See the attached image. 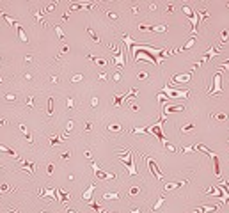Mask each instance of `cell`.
Returning <instances> with one entry per match:
<instances>
[{
  "instance_id": "1",
  "label": "cell",
  "mask_w": 229,
  "mask_h": 213,
  "mask_svg": "<svg viewBox=\"0 0 229 213\" xmlns=\"http://www.w3.org/2000/svg\"><path fill=\"white\" fill-rule=\"evenodd\" d=\"M123 162H126V172H128V176H135L137 174V167L135 163H133V156H131V151H126L124 155H119Z\"/></svg>"
},
{
  "instance_id": "2",
  "label": "cell",
  "mask_w": 229,
  "mask_h": 213,
  "mask_svg": "<svg viewBox=\"0 0 229 213\" xmlns=\"http://www.w3.org/2000/svg\"><path fill=\"white\" fill-rule=\"evenodd\" d=\"M183 13H185V16L188 20L192 21V30H194V34H195L197 32V25H199V13H194L188 6H183Z\"/></svg>"
},
{
  "instance_id": "3",
  "label": "cell",
  "mask_w": 229,
  "mask_h": 213,
  "mask_svg": "<svg viewBox=\"0 0 229 213\" xmlns=\"http://www.w3.org/2000/svg\"><path fill=\"white\" fill-rule=\"evenodd\" d=\"M164 94H167V98L171 99H181V98H186V91H179V89H172V87H164Z\"/></svg>"
},
{
  "instance_id": "4",
  "label": "cell",
  "mask_w": 229,
  "mask_h": 213,
  "mask_svg": "<svg viewBox=\"0 0 229 213\" xmlns=\"http://www.w3.org/2000/svg\"><path fill=\"white\" fill-rule=\"evenodd\" d=\"M93 169H94V174L100 178V179H115V174H110V172H105L103 169H100V165L96 162H93Z\"/></svg>"
},
{
  "instance_id": "5",
  "label": "cell",
  "mask_w": 229,
  "mask_h": 213,
  "mask_svg": "<svg viewBox=\"0 0 229 213\" xmlns=\"http://www.w3.org/2000/svg\"><path fill=\"white\" fill-rule=\"evenodd\" d=\"M220 80H222V71H217V73L213 75V89H211L210 94H220V92H222Z\"/></svg>"
},
{
  "instance_id": "6",
  "label": "cell",
  "mask_w": 229,
  "mask_h": 213,
  "mask_svg": "<svg viewBox=\"0 0 229 213\" xmlns=\"http://www.w3.org/2000/svg\"><path fill=\"white\" fill-rule=\"evenodd\" d=\"M146 162H148V167H149V170H151V174L156 178V179H162L164 178V174L160 172V169H158V165H156V162L153 160V158H146Z\"/></svg>"
},
{
  "instance_id": "7",
  "label": "cell",
  "mask_w": 229,
  "mask_h": 213,
  "mask_svg": "<svg viewBox=\"0 0 229 213\" xmlns=\"http://www.w3.org/2000/svg\"><path fill=\"white\" fill-rule=\"evenodd\" d=\"M190 78H192V73L176 75V77H172V84H186V82H190Z\"/></svg>"
},
{
  "instance_id": "8",
  "label": "cell",
  "mask_w": 229,
  "mask_h": 213,
  "mask_svg": "<svg viewBox=\"0 0 229 213\" xmlns=\"http://www.w3.org/2000/svg\"><path fill=\"white\" fill-rule=\"evenodd\" d=\"M94 190H96V185H89V186H87V190L84 192V195H82V197H84V203L89 204V203L93 201V192Z\"/></svg>"
},
{
  "instance_id": "9",
  "label": "cell",
  "mask_w": 229,
  "mask_h": 213,
  "mask_svg": "<svg viewBox=\"0 0 229 213\" xmlns=\"http://www.w3.org/2000/svg\"><path fill=\"white\" fill-rule=\"evenodd\" d=\"M140 59H144V61H148V62H151V64H160L155 57L149 55V53H146V52H142V53H137V55H135V61H140Z\"/></svg>"
},
{
  "instance_id": "10",
  "label": "cell",
  "mask_w": 229,
  "mask_h": 213,
  "mask_svg": "<svg viewBox=\"0 0 229 213\" xmlns=\"http://www.w3.org/2000/svg\"><path fill=\"white\" fill-rule=\"evenodd\" d=\"M41 197H52V199H57V188H43L39 192Z\"/></svg>"
},
{
  "instance_id": "11",
  "label": "cell",
  "mask_w": 229,
  "mask_h": 213,
  "mask_svg": "<svg viewBox=\"0 0 229 213\" xmlns=\"http://www.w3.org/2000/svg\"><path fill=\"white\" fill-rule=\"evenodd\" d=\"M183 110H185V105H167L164 114L167 115V114H171V112H183Z\"/></svg>"
},
{
  "instance_id": "12",
  "label": "cell",
  "mask_w": 229,
  "mask_h": 213,
  "mask_svg": "<svg viewBox=\"0 0 229 213\" xmlns=\"http://www.w3.org/2000/svg\"><path fill=\"white\" fill-rule=\"evenodd\" d=\"M16 30H18V37H20V41H22V43H29V36H27V32H25V28H23L22 25H18Z\"/></svg>"
},
{
  "instance_id": "13",
  "label": "cell",
  "mask_w": 229,
  "mask_h": 213,
  "mask_svg": "<svg viewBox=\"0 0 229 213\" xmlns=\"http://www.w3.org/2000/svg\"><path fill=\"white\" fill-rule=\"evenodd\" d=\"M57 199L60 201V203H66V201H69V199H71V194H68V192L57 188Z\"/></svg>"
},
{
  "instance_id": "14",
  "label": "cell",
  "mask_w": 229,
  "mask_h": 213,
  "mask_svg": "<svg viewBox=\"0 0 229 213\" xmlns=\"http://www.w3.org/2000/svg\"><path fill=\"white\" fill-rule=\"evenodd\" d=\"M0 151L6 153V155H9V156H13V158H18V153H16L15 149L7 148V146H4V144H0Z\"/></svg>"
},
{
  "instance_id": "15",
  "label": "cell",
  "mask_w": 229,
  "mask_h": 213,
  "mask_svg": "<svg viewBox=\"0 0 229 213\" xmlns=\"http://www.w3.org/2000/svg\"><path fill=\"white\" fill-rule=\"evenodd\" d=\"M183 185H186V181H176V183H167V185H165V190H176V188L183 186Z\"/></svg>"
},
{
  "instance_id": "16",
  "label": "cell",
  "mask_w": 229,
  "mask_h": 213,
  "mask_svg": "<svg viewBox=\"0 0 229 213\" xmlns=\"http://www.w3.org/2000/svg\"><path fill=\"white\" fill-rule=\"evenodd\" d=\"M217 210V206L215 204H211V206H199L197 208V213H211V211H215Z\"/></svg>"
},
{
  "instance_id": "17",
  "label": "cell",
  "mask_w": 229,
  "mask_h": 213,
  "mask_svg": "<svg viewBox=\"0 0 229 213\" xmlns=\"http://www.w3.org/2000/svg\"><path fill=\"white\" fill-rule=\"evenodd\" d=\"M89 59H91L93 62H96L98 66H101V68H105V64H107V61H105V59H101V57H96V55H89Z\"/></svg>"
},
{
  "instance_id": "18",
  "label": "cell",
  "mask_w": 229,
  "mask_h": 213,
  "mask_svg": "<svg viewBox=\"0 0 229 213\" xmlns=\"http://www.w3.org/2000/svg\"><path fill=\"white\" fill-rule=\"evenodd\" d=\"M114 64H115V66H124V64H126L124 55H123V53H117V55L114 57Z\"/></svg>"
},
{
  "instance_id": "19",
  "label": "cell",
  "mask_w": 229,
  "mask_h": 213,
  "mask_svg": "<svg viewBox=\"0 0 229 213\" xmlns=\"http://www.w3.org/2000/svg\"><path fill=\"white\" fill-rule=\"evenodd\" d=\"M0 14H2V18H4V20H6V21H7V23H9V25H11V27H15V25H16V27H18V21H16V20H13V18H11L9 14H6V13H0Z\"/></svg>"
},
{
  "instance_id": "20",
  "label": "cell",
  "mask_w": 229,
  "mask_h": 213,
  "mask_svg": "<svg viewBox=\"0 0 229 213\" xmlns=\"http://www.w3.org/2000/svg\"><path fill=\"white\" fill-rule=\"evenodd\" d=\"M84 7H93V4H89V2H85V4H69V9H84Z\"/></svg>"
},
{
  "instance_id": "21",
  "label": "cell",
  "mask_w": 229,
  "mask_h": 213,
  "mask_svg": "<svg viewBox=\"0 0 229 213\" xmlns=\"http://www.w3.org/2000/svg\"><path fill=\"white\" fill-rule=\"evenodd\" d=\"M103 199H105V201H115V199H119V195H117V194H110V192H105V194H103Z\"/></svg>"
},
{
  "instance_id": "22",
  "label": "cell",
  "mask_w": 229,
  "mask_h": 213,
  "mask_svg": "<svg viewBox=\"0 0 229 213\" xmlns=\"http://www.w3.org/2000/svg\"><path fill=\"white\" fill-rule=\"evenodd\" d=\"M20 130H22V133L29 139V142H32V135H30V132L27 130V126H25V124H20Z\"/></svg>"
},
{
  "instance_id": "23",
  "label": "cell",
  "mask_w": 229,
  "mask_h": 213,
  "mask_svg": "<svg viewBox=\"0 0 229 213\" xmlns=\"http://www.w3.org/2000/svg\"><path fill=\"white\" fill-rule=\"evenodd\" d=\"M62 142V137H59V135H52L50 137V144L52 146H57V144H60Z\"/></svg>"
},
{
  "instance_id": "24",
  "label": "cell",
  "mask_w": 229,
  "mask_h": 213,
  "mask_svg": "<svg viewBox=\"0 0 229 213\" xmlns=\"http://www.w3.org/2000/svg\"><path fill=\"white\" fill-rule=\"evenodd\" d=\"M140 194V186H131L128 190V195H131V197H135V195H139Z\"/></svg>"
},
{
  "instance_id": "25",
  "label": "cell",
  "mask_w": 229,
  "mask_h": 213,
  "mask_svg": "<svg viewBox=\"0 0 229 213\" xmlns=\"http://www.w3.org/2000/svg\"><path fill=\"white\" fill-rule=\"evenodd\" d=\"M87 32H89V36H91V37L94 39V43H100V37L96 36V32H94L93 28H87Z\"/></svg>"
},
{
  "instance_id": "26",
  "label": "cell",
  "mask_w": 229,
  "mask_h": 213,
  "mask_svg": "<svg viewBox=\"0 0 229 213\" xmlns=\"http://www.w3.org/2000/svg\"><path fill=\"white\" fill-rule=\"evenodd\" d=\"M53 114V98H48V115Z\"/></svg>"
},
{
  "instance_id": "27",
  "label": "cell",
  "mask_w": 229,
  "mask_h": 213,
  "mask_svg": "<svg viewBox=\"0 0 229 213\" xmlns=\"http://www.w3.org/2000/svg\"><path fill=\"white\" fill-rule=\"evenodd\" d=\"M53 170H55V165H53V163H48V165H46V172H48V174H53Z\"/></svg>"
},
{
  "instance_id": "28",
  "label": "cell",
  "mask_w": 229,
  "mask_h": 213,
  "mask_svg": "<svg viewBox=\"0 0 229 213\" xmlns=\"http://www.w3.org/2000/svg\"><path fill=\"white\" fill-rule=\"evenodd\" d=\"M108 130H110V132H121V126H119V124H110Z\"/></svg>"
},
{
  "instance_id": "29",
  "label": "cell",
  "mask_w": 229,
  "mask_h": 213,
  "mask_svg": "<svg viewBox=\"0 0 229 213\" xmlns=\"http://www.w3.org/2000/svg\"><path fill=\"white\" fill-rule=\"evenodd\" d=\"M194 43H195V39H190V41L186 43V44H185V46H183L181 50H188V48H192V46H194Z\"/></svg>"
},
{
  "instance_id": "30",
  "label": "cell",
  "mask_w": 229,
  "mask_h": 213,
  "mask_svg": "<svg viewBox=\"0 0 229 213\" xmlns=\"http://www.w3.org/2000/svg\"><path fill=\"white\" fill-rule=\"evenodd\" d=\"M164 203H165V197H160V201H158L156 204H155V208H153V210H158V208H160V206L164 204Z\"/></svg>"
},
{
  "instance_id": "31",
  "label": "cell",
  "mask_w": 229,
  "mask_h": 213,
  "mask_svg": "<svg viewBox=\"0 0 229 213\" xmlns=\"http://www.w3.org/2000/svg\"><path fill=\"white\" fill-rule=\"evenodd\" d=\"M192 124H186V126H183V128H181V132H183V133H186V132H190V130H192Z\"/></svg>"
},
{
  "instance_id": "32",
  "label": "cell",
  "mask_w": 229,
  "mask_h": 213,
  "mask_svg": "<svg viewBox=\"0 0 229 213\" xmlns=\"http://www.w3.org/2000/svg\"><path fill=\"white\" fill-rule=\"evenodd\" d=\"M82 80V75H75V77L71 78V82H80Z\"/></svg>"
},
{
  "instance_id": "33",
  "label": "cell",
  "mask_w": 229,
  "mask_h": 213,
  "mask_svg": "<svg viewBox=\"0 0 229 213\" xmlns=\"http://www.w3.org/2000/svg\"><path fill=\"white\" fill-rule=\"evenodd\" d=\"M6 99H7V101H15L16 96H13V94H6Z\"/></svg>"
},
{
  "instance_id": "34",
  "label": "cell",
  "mask_w": 229,
  "mask_h": 213,
  "mask_svg": "<svg viewBox=\"0 0 229 213\" xmlns=\"http://www.w3.org/2000/svg\"><path fill=\"white\" fill-rule=\"evenodd\" d=\"M27 105L29 106H34V98L30 96V98H27Z\"/></svg>"
},
{
  "instance_id": "35",
  "label": "cell",
  "mask_w": 229,
  "mask_h": 213,
  "mask_svg": "<svg viewBox=\"0 0 229 213\" xmlns=\"http://www.w3.org/2000/svg\"><path fill=\"white\" fill-rule=\"evenodd\" d=\"M6 190H9V185L7 183H4L2 186H0V192H6Z\"/></svg>"
},
{
  "instance_id": "36",
  "label": "cell",
  "mask_w": 229,
  "mask_h": 213,
  "mask_svg": "<svg viewBox=\"0 0 229 213\" xmlns=\"http://www.w3.org/2000/svg\"><path fill=\"white\" fill-rule=\"evenodd\" d=\"M139 78H140V80H142V78H148V73H146V71H140V73H139Z\"/></svg>"
},
{
  "instance_id": "37",
  "label": "cell",
  "mask_w": 229,
  "mask_h": 213,
  "mask_svg": "<svg viewBox=\"0 0 229 213\" xmlns=\"http://www.w3.org/2000/svg\"><path fill=\"white\" fill-rule=\"evenodd\" d=\"M55 32H57V36H59V37H60V39H62V37H64V34H62V30H60V28H55Z\"/></svg>"
},
{
  "instance_id": "38",
  "label": "cell",
  "mask_w": 229,
  "mask_h": 213,
  "mask_svg": "<svg viewBox=\"0 0 229 213\" xmlns=\"http://www.w3.org/2000/svg\"><path fill=\"white\" fill-rule=\"evenodd\" d=\"M73 130V121H69V123H68V128H66V132H71Z\"/></svg>"
},
{
  "instance_id": "39",
  "label": "cell",
  "mask_w": 229,
  "mask_h": 213,
  "mask_svg": "<svg viewBox=\"0 0 229 213\" xmlns=\"http://www.w3.org/2000/svg\"><path fill=\"white\" fill-rule=\"evenodd\" d=\"M112 78H114L115 82H119V78H121V75H119V73H117V71H115V73H114V77H112Z\"/></svg>"
},
{
  "instance_id": "40",
  "label": "cell",
  "mask_w": 229,
  "mask_h": 213,
  "mask_svg": "<svg viewBox=\"0 0 229 213\" xmlns=\"http://www.w3.org/2000/svg\"><path fill=\"white\" fill-rule=\"evenodd\" d=\"M69 156H71V153H62V156H60V158H62V160H68Z\"/></svg>"
},
{
  "instance_id": "41",
  "label": "cell",
  "mask_w": 229,
  "mask_h": 213,
  "mask_svg": "<svg viewBox=\"0 0 229 213\" xmlns=\"http://www.w3.org/2000/svg\"><path fill=\"white\" fill-rule=\"evenodd\" d=\"M75 105V101H73V98H68V106H73Z\"/></svg>"
},
{
  "instance_id": "42",
  "label": "cell",
  "mask_w": 229,
  "mask_h": 213,
  "mask_svg": "<svg viewBox=\"0 0 229 213\" xmlns=\"http://www.w3.org/2000/svg\"><path fill=\"white\" fill-rule=\"evenodd\" d=\"M108 16H110L112 20H117V14H115V13H108Z\"/></svg>"
},
{
  "instance_id": "43",
  "label": "cell",
  "mask_w": 229,
  "mask_h": 213,
  "mask_svg": "<svg viewBox=\"0 0 229 213\" xmlns=\"http://www.w3.org/2000/svg\"><path fill=\"white\" fill-rule=\"evenodd\" d=\"M84 130H91V123H84Z\"/></svg>"
},
{
  "instance_id": "44",
  "label": "cell",
  "mask_w": 229,
  "mask_h": 213,
  "mask_svg": "<svg viewBox=\"0 0 229 213\" xmlns=\"http://www.w3.org/2000/svg\"><path fill=\"white\" fill-rule=\"evenodd\" d=\"M91 103H93V106H96V105H98V98H93V101H91Z\"/></svg>"
},
{
  "instance_id": "45",
  "label": "cell",
  "mask_w": 229,
  "mask_h": 213,
  "mask_svg": "<svg viewBox=\"0 0 229 213\" xmlns=\"http://www.w3.org/2000/svg\"><path fill=\"white\" fill-rule=\"evenodd\" d=\"M140 211H142V208H135V210H133L131 213H140Z\"/></svg>"
},
{
  "instance_id": "46",
  "label": "cell",
  "mask_w": 229,
  "mask_h": 213,
  "mask_svg": "<svg viewBox=\"0 0 229 213\" xmlns=\"http://www.w3.org/2000/svg\"><path fill=\"white\" fill-rule=\"evenodd\" d=\"M68 213H78V211H75V210H68Z\"/></svg>"
},
{
  "instance_id": "47",
  "label": "cell",
  "mask_w": 229,
  "mask_h": 213,
  "mask_svg": "<svg viewBox=\"0 0 229 213\" xmlns=\"http://www.w3.org/2000/svg\"><path fill=\"white\" fill-rule=\"evenodd\" d=\"M4 123H6V121L2 119V117H0V124H4Z\"/></svg>"
},
{
  "instance_id": "48",
  "label": "cell",
  "mask_w": 229,
  "mask_h": 213,
  "mask_svg": "<svg viewBox=\"0 0 229 213\" xmlns=\"http://www.w3.org/2000/svg\"><path fill=\"white\" fill-rule=\"evenodd\" d=\"M0 61H2V57H0Z\"/></svg>"
}]
</instances>
